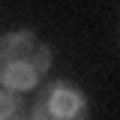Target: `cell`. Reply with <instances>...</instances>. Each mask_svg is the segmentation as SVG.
<instances>
[{
	"label": "cell",
	"mask_w": 120,
	"mask_h": 120,
	"mask_svg": "<svg viewBox=\"0 0 120 120\" xmlns=\"http://www.w3.org/2000/svg\"><path fill=\"white\" fill-rule=\"evenodd\" d=\"M51 66V48L30 30L6 33L0 39V84L9 90H30Z\"/></svg>",
	"instance_id": "cell-1"
},
{
	"label": "cell",
	"mask_w": 120,
	"mask_h": 120,
	"mask_svg": "<svg viewBox=\"0 0 120 120\" xmlns=\"http://www.w3.org/2000/svg\"><path fill=\"white\" fill-rule=\"evenodd\" d=\"M90 108L81 90L66 81H54L36 99V120H87Z\"/></svg>",
	"instance_id": "cell-2"
},
{
	"label": "cell",
	"mask_w": 120,
	"mask_h": 120,
	"mask_svg": "<svg viewBox=\"0 0 120 120\" xmlns=\"http://www.w3.org/2000/svg\"><path fill=\"white\" fill-rule=\"evenodd\" d=\"M0 120H24L21 117V99L9 90H0Z\"/></svg>",
	"instance_id": "cell-3"
}]
</instances>
